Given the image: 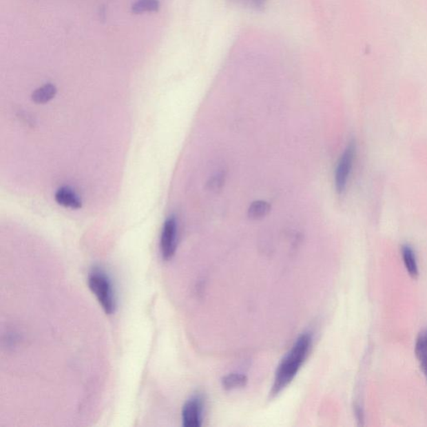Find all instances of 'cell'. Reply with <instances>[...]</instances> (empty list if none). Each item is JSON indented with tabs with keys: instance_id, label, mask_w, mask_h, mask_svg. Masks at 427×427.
<instances>
[{
	"instance_id": "5b68a950",
	"label": "cell",
	"mask_w": 427,
	"mask_h": 427,
	"mask_svg": "<svg viewBox=\"0 0 427 427\" xmlns=\"http://www.w3.org/2000/svg\"><path fill=\"white\" fill-rule=\"evenodd\" d=\"M203 403L199 397L189 399L182 410V421L185 427H200L202 424Z\"/></svg>"
},
{
	"instance_id": "ba28073f",
	"label": "cell",
	"mask_w": 427,
	"mask_h": 427,
	"mask_svg": "<svg viewBox=\"0 0 427 427\" xmlns=\"http://www.w3.org/2000/svg\"><path fill=\"white\" fill-rule=\"evenodd\" d=\"M402 256L406 271H408L410 278L417 279L419 271L416 255H415L413 249L408 246V244H404L402 247Z\"/></svg>"
},
{
	"instance_id": "7a4b0ae2",
	"label": "cell",
	"mask_w": 427,
	"mask_h": 427,
	"mask_svg": "<svg viewBox=\"0 0 427 427\" xmlns=\"http://www.w3.org/2000/svg\"><path fill=\"white\" fill-rule=\"evenodd\" d=\"M88 286L107 315L116 312L117 300L112 280L101 268H93L88 275Z\"/></svg>"
},
{
	"instance_id": "9c48e42d",
	"label": "cell",
	"mask_w": 427,
	"mask_h": 427,
	"mask_svg": "<svg viewBox=\"0 0 427 427\" xmlns=\"http://www.w3.org/2000/svg\"><path fill=\"white\" fill-rule=\"evenodd\" d=\"M57 89L52 84H46L39 87L32 94V101L37 104L43 105L48 103L56 96Z\"/></svg>"
},
{
	"instance_id": "7c38bea8",
	"label": "cell",
	"mask_w": 427,
	"mask_h": 427,
	"mask_svg": "<svg viewBox=\"0 0 427 427\" xmlns=\"http://www.w3.org/2000/svg\"><path fill=\"white\" fill-rule=\"evenodd\" d=\"M247 377L241 374H230L225 377L222 379V384L225 389L232 390L243 387L247 385Z\"/></svg>"
},
{
	"instance_id": "8992f818",
	"label": "cell",
	"mask_w": 427,
	"mask_h": 427,
	"mask_svg": "<svg viewBox=\"0 0 427 427\" xmlns=\"http://www.w3.org/2000/svg\"><path fill=\"white\" fill-rule=\"evenodd\" d=\"M54 199L59 205L66 208L78 209L82 207L81 197L70 187L59 188L55 193Z\"/></svg>"
},
{
	"instance_id": "3957f363",
	"label": "cell",
	"mask_w": 427,
	"mask_h": 427,
	"mask_svg": "<svg viewBox=\"0 0 427 427\" xmlns=\"http://www.w3.org/2000/svg\"><path fill=\"white\" fill-rule=\"evenodd\" d=\"M355 153H357V145L354 140H351L346 146L345 150L340 158L337 169L335 173V189L339 194L345 191L348 180L353 169Z\"/></svg>"
},
{
	"instance_id": "30bf717a",
	"label": "cell",
	"mask_w": 427,
	"mask_h": 427,
	"mask_svg": "<svg viewBox=\"0 0 427 427\" xmlns=\"http://www.w3.org/2000/svg\"><path fill=\"white\" fill-rule=\"evenodd\" d=\"M271 211V205L267 201H254L249 207L248 216L251 220H260L268 215Z\"/></svg>"
},
{
	"instance_id": "4fadbf2b",
	"label": "cell",
	"mask_w": 427,
	"mask_h": 427,
	"mask_svg": "<svg viewBox=\"0 0 427 427\" xmlns=\"http://www.w3.org/2000/svg\"><path fill=\"white\" fill-rule=\"evenodd\" d=\"M224 180L225 176L223 174H218V175L212 177L208 184L209 189H213V191H216V189H220L224 184Z\"/></svg>"
},
{
	"instance_id": "52a82bcc",
	"label": "cell",
	"mask_w": 427,
	"mask_h": 427,
	"mask_svg": "<svg viewBox=\"0 0 427 427\" xmlns=\"http://www.w3.org/2000/svg\"><path fill=\"white\" fill-rule=\"evenodd\" d=\"M415 353H416L421 369L424 373L427 382V330L423 331L419 334L416 346H415Z\"/></svg>"
},
{
	"instance_id": "8fae6325",
	"label": "cell",
	"mask_w": 427,
	"mask_h": 427,
	"mask_svg": "<svg viewBox=\"0 0 427 427\" xmlns=\"http://www.w3.org/2000/svg\"><path fill=\"white\" fill-rule=\"evenodd\" d=\"M159 8L158 0H137L134 3L132 10L134 14H140L145 12H156L159 10Z\"/></svg>"
},
{
	"instance_id": "277c9868",
	"label": "cell",
	"mask_w": 427,
	"mask_h": 427,
	"mask_svg": "<svg viewBox=\"0 0 427 427\" xmlns=\"http://www.w3.org/2000/svg\"><path fill=\"white\" fill-rule=\"evenodd\" d=\"M178 243V223L175 216L168 217L162 227L160 250L162 258L169 260L176 254Z\"/></svg>"
},
{
	"instance_id": "6da1fadb",
	"label": "cell",
	"mask_w": 427,
	"mask_h": 427,
	"mask_svg": "<svg viewBox=\"0 0 427 427\" xmlns=\"http://www.w3.org/2000/svg\"><path fill=\"white\" fill-rule=\"evenodd\" d=\"M312 343L311 335L304 333L296 340L291 349L276 371L271 395H278L291 382L308 357Z\"/></svg>"
},
{
	"instance_id": "5bb4252c",
	"label": "cell",
	"mask_w": 427,
	"mask_h": 427,
	"mask_svg": "<svg viewBox=\"0 0 427 427\" xmlns=\"http://www.w3.org/2000/svg\"><path fill=\"white\" fill-rule=\"evenodd\" d=\"M248 1H251L252 3H254V5L258 6L263 0H248Z\"/></svg>"
}]
</instances>
